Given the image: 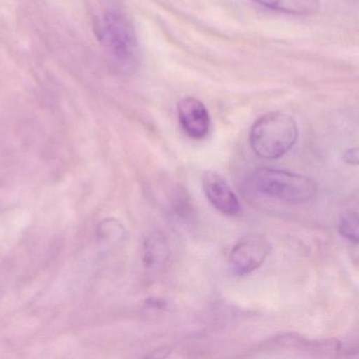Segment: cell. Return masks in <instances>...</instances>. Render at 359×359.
<instances>
[{"mask_svg":"<svg viewBox=\"0 0 359 359\" xmlns=\"http://www.w3.org/2000/svg\"><path fill=\"white\" fill-rule=\"evenodd\" d=\"M249 184L259 194L290 205L310 203L317 194L316 184L311 178L271 168L256 169Z\"/></svg>","mask_w":359,"mask_h":359,"instance_id":"obj_1","label":"cell"},{"mask_svg":"<svg viewBox=\"0 0 359 359\" xmlns=\"http://www.w3.org/2000/svg\"><path fill=\"white\" fill-rule=\"evenodd\" d=\"M297 123L283 112H271L255 121L250 132V144L256 155L278 159L297 142Z\"/></svg>","mask_w":359,"mask_h":359,"instance_id":"obj_2","label":"cell"},{"mask_svg":"<svg viewBox=\"0 0 359 359\" xmlns=\"http://www.w3.org/2000/svg\"><path fill=\"white\" fill-rule=\"evenodd\" d=\"M96 34L111 55L123 67L135 66L140 58V45L133 25L116 10L106 12L96 24Z\"/></svg>","mask_w":359,"mask_h":359,"instance_id":"obj_3","label":"cell"},{"mask_svg":"<svg viewBox=\"0 0 359 359\" xmlns=\"http://www.w3.org/2000/svg\"><path fill=\"white\" fill-rule=\"evenodd\" d=\"M270 243L262 235L243 237L231 251L229 266L233 274L247 275L257 270L270 253Z\"/></svg>","mask_w":359,"mask_h":359,"instance_id":"obj_4","label":"cell"},{"mask_svg":"<svg viewBox=\"0 0 359 359\" xmlns=\"http://www.w3.org/2000/svg\"><path fill=\"white\" fill-rule=\"evenodd\" d=\"M203 189L212 205L224 215L241 214V205L226 180L215 172H205L203 176Z\"/></svg>","mask_w":359,"mask_h":359,"instance_id":"obj_5","label":"cell"},{"mask_svg":"<svg viewBox=\"0 0 359 359\" xmlns=\"http://www.w3.org/2000/svg\"><path fill=\"white\" fill-rule=\"evenodd\" d=\"M178 119L182 130L193 140H203L211 127L208 109L203 102L195 97H186L178 102Z\"/></svg>","mask_w":359,"mask_h":359,"instance_id":"obj_6","label":"cell"},{"mask_svg":"<svg viewBox=\"0 0 359 359\" xmlns=\"http://www.w3.org/2000/svg\"><path fill=\"white\" fill-rule=\"evenodd\" d=\"M169 256V245L161 233H152L147 237L142 252V259L147 269L156 270L161 268L165 264Z\"/></svg>","mask_w":359,"mask_h":359,"instance_id":"obj_7","label":"cell"},{"mask_svg":"<svg viewBox=\"0 0 359 359\" xmlns=\"http://www.w3.org/2000/svg\"><path fill=\"white\" fill-rule=\"evenodd\" d=\"M255 3L283 13L297 16L314 15L318 12V0H253Z\"/></svg>","mask_w":359,"mask_h":359,"instance_id":"obj_8","label":"cell"},{"mask_svg":"<svg viewBox=\"0 0 359 359\" xmlns=\"http://www.w3.org/2000/svg\"><path fill=\"white\" fill-rule=\"evenodd\" d=\"M126 234L127 231L123 224L114 218H107L97 226L98 239L110 247L119 245L125 239Z\"/></svg>","mask_w":359,"mask_h":359,"instance_id":"obj_9","label":"cell"},{"mask_svg":"<svg viewBox=\"0 0 359 359\" xmlns=\"http://www.w3.org/2000/svg\"><path fill=\"white\" fill-rule=\"evenodd\" d=\"M338 232L352 243H358V217L356 213L344 214L338 222Z\"/></svg>","mask_w":359,"mask_h":359,"instance_id":"obj_10","label":"cell"},{"mask_svg":"<svg viewBox=\"0 0 359 359\" xmlns=\"http://www.w3.org/2000/svg\"><path fill=\"white\" fill-rule=\"evenodd\" d=\"M344 159L351 165H357L358 163V150L357 148H351L344 154Z\"/></svg>","mask_w":359,"mask_h":359,"instance_id":"obj_11","label":"cell"}]
</instances>
